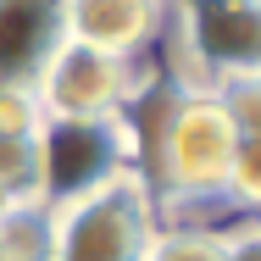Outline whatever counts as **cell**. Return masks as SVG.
Wrapping results in <instances>:
<instances>
[{"instance_id":"5","label":"cell","mask_w":261,"mask_h":261,"mask_svg":"<svg viewBox=\"0 0 261 261\" xmlns=\"http://www.w3.org/2000/svg\"><path fill=\"white\" fill-rule=\"evenodd\" d=\"M61 28L72 45L139 61L167 34V0H61Z\"/></svg>"},{"instance_id":"6","label":"cell","mask_w":261,"mask_h":261,"mask_svg":"<svg viewBox=\"0 0 261 261\" xmlns=\"http://www.w3.org/2000/svg\"><path fill=\"white\" fill-rule=\"evenodd\" d=\"M61 39V0H0V84H34Z\"/></svg>"},{"instance_id":"7","label":"cell","mask_w":261,"mask_h":261,"mask_svg":"<svg viewBox=\"0 0 261 261\" xmlns=\"http://www.w3.org/2000/svg\"><path fill=\"white\" fill-rule=\"evenodd\" d=\"M250 222V217H245ZM195 228V222H161L145 261H233V245H239V228Z\"/></svg>"},{"instance_id":"2","label":"cell","mask_w":261,"mask_h":261,"mask_svg":"<svg viewBox=\"0 0 261 261\" xmlns=\"http://www.w3.org/2000/svg\"><path fill=\"white\" fill-rule=\"evenodd\" d=\"M178 34V95H211L222 78L261 72V0H167Z\"/></svg>"},{"instance_id":"4","label":"cell","mask_w":261,"mask_h":261,"mask_svg":"<svg viewBox=\"0 0 261 261\" xmlns=\"http://www.w3.org/2000/svg\"><path fill=\"white\" fill-rule=\"evenodd\" d=\"M39 150H45V211L95 189L106 178L128 172V167H145L139 150V134L128 117H106V122H45L39 134Z\"/></svg>"},{"instance_id":"8","label":"cell","mask_w":261,"mask_h":261,"mask_svg":"<svg viewBox=\"0 0 261 261\" xmlns=\"http://www.w3.org/2000/svg\"><path fill=\"white\" fill-rule=\"evenodd\" d=\"M0 195L17 206H45V150L39 139L0 134Z\"/></svg>"},{"instance_id":"3","label":"cell","mask_w":261,"mask_h":261,"mask_svg":"<svg viewBox=\"0 0 261 261\" xmlns=\"http://www.w3.org/2000/svg\"><path fill=\"white\" fill-rule=\"evenodd\" d=\"M150 84L156 72L145 67V56L122 61V56L61 39V50L34 78V95L45 106V122H106V117H128Z\"/></svg>"},{"instance_id":"9","label":"cell","mask_w":261,"mask_h":261,"mask_svg":"<svg viewBox=\"0 0 261 261\" xmlns=\"http://www.w3.org/2000/svg\"><path fill=\"white\" fill-rule=\"evenodd\" d=\"M0 261H50V211L11 206L0 217Z\"/></svg>"},{"instance_id":"11","label":"cell","mask_w":261,"mask_h":261,"mask_svg":"<svg viewBox=\"0 0 261 261\" xmlns=\"http://www.w3.org/2000/svg\"><path fill=\"white\" fill-rule=\"evenodd\" d=\"M11 206H17V200H6V195H0V217H6V211H11Z\"/></svg>"},{"instance_id":"1","label":"cell","mask_w":261,"mask_h":261,"mask_svg":"<svg viewBox=\"0 0 261 261\" xmlns=\"http://www.w3.org/2000/svg\"><path fill=\"white\" fill-rule=\"evenodd\" d=\"M161 228L145 167H128L95 189L50 206V261H145Z\"/></svg>"},{"instance_id":"10","label":"cell","mask_w":261,"mask_h":261,"mask_svg":"<svg viewBox=\"0 0 261 261\" xmlns=\"http://www.w3.org/2000/svg\"><path fill=\"white\" fill-rule=\"evenodd\" d=\"M0 134H17V139L45 134V106L34 95V84H0Z\"/></svg>"}]
</instances>
